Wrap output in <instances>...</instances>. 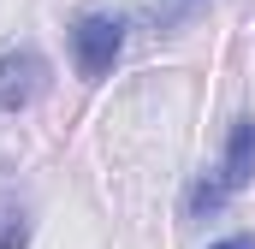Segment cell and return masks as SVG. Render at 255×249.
<instances>
[{
  "mask_svg": "<svg viewBox=\"0 0 255 249\" xmlns=\"http://www.w3.org/2000/svg\"><path fill=\"white\" fill-rule=\"evenodd\" d=\"M196 0H172V6H166V12H160V18H154V24H178V18H184V12H190Z\"/></svg>",
  "mask_w": 255,
  "mask_h": 249,
  "instance_id": "cell-6",
  "label": "cell"
},
{
  "mask_svg": "<svg viewBox=\"0 0 255 249\" xmlns=\"http://www.w3.org/2000/svg\"><path fill=\"white\" fill-rule=\"evenodd\" d=\"M214 249H255V238L244 232V238H226V244H214Z\"/></svg>",
  "mask_w": 255,
  "mask_h": 249,
  "instance_id": "cell-7",
  "label": "cell"
},
{
  "mask_svg": "<svg viewBox=\"0 0 255 249\" xmlns=\"http://www.w3.org/2000/svg\"><path fill=\"white\" fill-rule=\"evenodd\" d=\"M24 244H30V214H24V202L0 196V249H24Z\"/></svg>",
  "mask_w": 255,
  "mask_h": 249,
  "instance_id": "cell-4",
  "label": "cell"
},
{
  "mask_svg": "<svg viewBox=\"0 0 255 249\" xmlns=\"http://www.w3.org/2000/svg\"><path fill=\"white\" fill-rule=\"evenodd\" d=\"M119 48H125V24H119V18H107V12H83V18L71 24V60H77V71H83L89 83H101V77L113 71Z\"/></svg>",
  "mask_w": 255,
  "mask_h": 249,
  "instance_id": "cell-2",
  "label": "cell"
},
{
  "mask_svg": "<svg viewBox=\"0 0 255 249\" xmlns=\"http://www.w3.org/2000/svg\"><path fill=\"white\" fill-rule=\"evenodd\" d=\"M48 83H54V65L42 48H6L0 54V113H24V107H36L42 95H48Z\"/></svg>",
  "mask_w": 255,
  "mask_h": 249,
  "instance_id": "cell-1",
  "label": "cell"
},
{
  "mask_svg": "<svg viewBox=\"0 0 255 249\" xmlns=\"http://www.w3.org/2000/svg\"><path fill=\"white\" fill-rule=\"evenodd\" d=\"M255 178V119H238L232 136H226V160H220V184L244 190Z\"/></svg>",
  "mask_w": 255,
  "mask_h": 249,
  "instance_id": "cell-3",
  "label": "cell"
},
{
  "mask_svg": "<svg viewBox=\"0 0 255 249\" xmlns=\"http://www.w3.org/2000/svg\"><path fill=\"white\" fill-rule=\"evenodd\" d=\"M226 196H232V190L220 184V172H214V178H202V184L190 190V220H214V214L226 208Z\"/></svg>",
  "mask_w": 255,
  "mask_h": 249,
  "instance_id": "cell-5",
  "label": "cell"
}]
</instances>
